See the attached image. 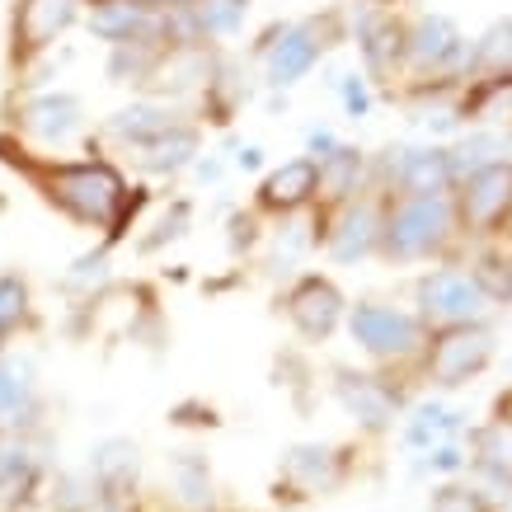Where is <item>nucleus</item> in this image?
Listing matches in <instances>:
<instances>
[{
    "label": "nucleus",
    "instance_id": "obj_1",
    "mask_svg": "<svg viewBox=\"0 0 512 512\" xmlns=\"http://www.w3.org/2000/svg\"><path fill=\"white\" fill-rule=\"evenodd\" d=\"M0 160L24 179V184L38 193V198L62 212L71 226L80 231H109L113 212L127 193V174L113 165L104 151H94L80 160H66V156H43V151H29L19 137H0Z\"/></svg>",
    "mask_w": 512,
    "mask_h": 512
},
{
    "label": "nucleus",
    "instance_id": "obj_2",
    "mask_svg": "<svg viewBox=\"0 0 512 512\" xmlns=\"http://www.w3.org/2000/svg\"><path fill=\"white\" fill-rule=\"evenodd\" d=\"M461 240L451 193H395L381 198V254L386 264H433Z\"/></svg>",
    "mask_w": 512,
    "mask_h": 512
},
{
    "label": "nucleus",
    "instance_id": "obj_3",
    "mask_svg": "<svg viewBox=\"0 0 512 512\" xmlns=\"http://www.w3.org/2000/svg\"><path fill=\"white\" fill-rule=\"evenodd\" d=\"M10 137H19L29 151L57 156L90 141V113L85 99L71 90H24L10 104Z\"/></svg>",
    "mask_w": 512,
    "mask_h": 512
},
{
    "label": "nucleus",
    "instance_id": "obj_4",
    "mask_svg": "<svg viewBox=\"0 0 512 512\" xmlns=\"http://www.w3.org/2000/svg\"><path fill=\"white\" fill-rule=\"evenodd\" d=\"M470 43L451 15H423L404 19V80L409 85H461L466 80Z\"/></svg>",
    "mask_w": 512,
    "mask_h": 512
},
{
    "label": "nucleus",
    "instance_id": "obj_5",
    "mask_svg": "<svg viewBox=\"0 0 512 512\" xmlns=\"http://www.w3.org/2000/svg\"><path fill=\"white\" fill-rule=\"evenodd\" d=\"M339 38V15H311V19H292V24H273V29L259 38V66H264V80L273 90H292L311 76L315 66L325 62V52Z\"/></svg>",
    "mask_w": 512,
    "mask_h": 512
},
{
    "label": "nucleus",
    "instance_id": "obj_6",
    "mask_svg": "<svg viewBox=\"0 0 512 512\" xmlns=\"http://www.w3.org/2000/svg\"><path fill=\"white\" fill-rule=\"evenodd\" d=\"M343 329L372 362H386V367L419 362L423 348H428V334H433L419 320V311H404V306H390V301H357V306H348Z\"/></svg>",
    "mask_w": 512,
    "mask_h": 512
},
{
    "label": "nucleus",
    "instance_id": "obj_7",
    "mask_svg": "<svg viewBox=\"0 0 512 512\" xmlns=\"http://www.w3.org/2000/svg\"><path fill=\"white\" fill-rule=\"evenodd\" d=\"M498 343L494 329L475 320V325H447L428 334V348H423V381L437 390H461L470 381H480L494 362Z\"/></svg>",
    "mask_w": 512,
    "mask_h": 512
},
{
    "label": "nucleus",
    "instance_id": "obj_8",
    "mask_svg": "<svg viewBox=\"0 0 512 512\" xmlns=\"http://www.w3.org/2000/svg\"><path fill=\"white\" fill-rule=\"evenodd\" d=\"M461 240H489L508 235L512 226V160H489L480 170H470L451 188Z\"/></svg>",
    "mask_w": 512,
    "mask_h": 512
},
{
    "label": "nucleus",
    "instance_id": "obj_9",
    "mask_svg": "<svg viewBox=\"0 0 512 512\" xmlns=\"http://www.w3.org/2000/svg\"><path fill=\"white\" fill-rule=\"evenodd\" d=\"M80 19H85V0H15L10 33H5L15 76H24L38 57H47Z\"/></svg>",
    "mask_w": 512,
    "mask_h": 512
},
{
    "label": "nucleus",
    "instance_id": "obj_10",
    "mask_svg": "<svg viewBox=\"0 0 512 512\" xmlns=\"http://www.w3.org/2000/svg\"><path fill=\"white\" fill-rule=\"evenodd\" d=\"M414 311H419V320L428 329H447V325H475L494 306L480 292V282L470 278L466 264H437L414 282Z\"/></svg>",
    "mask_w": 512,
    "mask_h": 512
},
{
    "label": "nucleus",
    "instance_id": "obj_11",
    "mask_svg": "<svg viewBox=\"0 0 512 512\" xmlns=\"http://www.w3.org/2000/svg\"><path fill=\"white\" fill-rule=\"evenodd\" d=\"M52 475V442L43 428L0 433V512H24Z\"/></svg>",
    "mask_w": 512,
    "mask_h": 512
},
{
    "label": "nucleus",
    "instance_id": "obj_12",
    "mask_svg": "<svg viewBox=\"0 0 512 512\" xmlns=\"http://www.w3.org/2000/svg\"><path fill=\"white\" fill-rule=\"evenodd\" d=\"M320 245L334 264H367L381 254V193L343 202L334 212H320Z\"/></svg>",
    "mask_w": 512,
    "mask_h": 512
},
{
    "label": "nucleus",
    "instance_id": "obj_13",
    "mask_svg": "<svg viewBox=\"0 0 512 512\" xmlns=\"http://www.w3.org/2000/svg\"><path fill=\"white\" fill-rule=\"evenodd\" d=\"M372 188L381 198L395 193H451L456 188V165L447 146H400L372 170Z\"/></svg>",
    "mask_w": 512,
    "mask_h": 512
},
{
    "label": "nucleus",
    "instance_id": "obj_14",
    "mask_svg": "<svg viewBox=\"0 0 512 512\" xmlns=\"http://www.w3.org/2000/svg\"><path fill=\"white\" fill-rule=\"evenodd\" d=\"M282 311L292 320V329L301 334L306 343H325L334 339L348 320V296L334 278L325 273H301V278L282 292Z\"/></svg>",
    "mask_w": 512,
    "mask_h": 512
},
{
    "label": "nucleus",
    "instance_id": "obj_15",
    "mask_svg": "<svg viewBox=\"0 0 512 512\" xmlns=\"http://www.w3.org/2000/svg\"><path fill=\"white\" fill-rule=\"evenodd\" d=\"M353 38H357V57H362V76L372 85L404 80V19L395 10L357 5Z\"/></svg>",
    "mask_w": 512,
    "mask_h": 512
},
{
    "label": "nucleus",
    "instance_id": "obj_16",
    "mask_svg": "<svg viewBox=\"0 0 512 512\" xmlns=\"http://www.w3.org/2000/svg\"><path fill=\"white\" fill-rule=\"evenodd\" d=\"M188 113L184 104H174V99H156V94H141L132 104H123L118 113L104 118V127L94 132L90 141H109L118 156H132L141 146H151L156 137H165L170 127H179Z\"/></svg>",
    "mask_w": 512,
    "mask_h": 512
},
{
    "label": "nucleus",
    "instance_id": "obj_17",
    "mask_svg": "<svg viewBox=\"0 0 512 512\" xmlns=\"http://www.w3.org/2000/svg\"><path fill=\"white\" fill-rule=\"evenodd\" d=\"M334 400L343 404V414L357 419L367 433H386L404 414L400 386H390L376 372H353V367H334Z\"/></svg>",
    "mask_w": 512,
    "mask_h": 512
},
{
    "label": "nucleus",
    "instance_id": "obj_18",
    "mask_svg": "<svg viewBox=\"0 0 512 512\" xmlns=\"http://www.w3.org/2000/svg\"><path fill=\"white\" fill-rule=\"evenodd\" d=\"M315 198H320V165H315V156H296L273 165L259 179L254 207L268 212V217H301V212L315 207Z\"/></svg>",
    "mask_w": 512,
    "mask_h": 512
},
{
    "label": "nucleus",
    "instance_id": "obj_19",
    "mask_svg": "<svg viewBox=\"0 0 512 512\" xmlns=\"http://www.w3.org/2000/svg\"><path fill=\"white\" fill-rule=\"evenodd\" d=\"M348 480V451L329 447V442H301L282 456L278 484H287L296 498H320L334 494Z\"/></svg>",
    "mask_w": 512,
    "mask_h": 512
},
{
    "label": "nucleus",
    "instance_id": "obj_20",
    "mask_svg": "<svg viewBox=\"0 0 512 512\" xmlns=\"http://www.w3.org/2000/svg\"><path fill=\"white\" fill-rule=\"evenodd\" d=\"M43 414L47 400L38 390L33 362L5 348L0 357V433H33V428H43Z\"/></svg>",
    "mask_w": 512,
    "mask_h": 512
},
{
    "label": "nucleus",
    "instance_id": "obj_21",
    "mask_svg": "<svg viewBox=\"0 0 512 512\" xmlns=\"http://www.w3.org/2000/svg\"><path fill=\"white\" fill-rule=\"evenodd\" d=\"M85 29L109 47L132 43V38H151V33H165V38H170L165 15L151 10L146 0H85Z\"/></svg>",
    "mask_w": 512,
    "mask_h": 512
},
{
    "label": "nucleus",
    "instance_id": "obj_22",
    "mask_svg": "<svg viewBox=\"0 0 512 512\" xmlns=\"http://www.w3.org/2000/svg\"><path fill=\"white\" fill-rule=\"evenodd\" d=\"M315 165H320V198H315L320 212H334V207L362 198V193L372 188V160L362 156L357 146H348V141H339L334 151H325Z\"/></svg>",
    "mask_w": 512,
    "mask_h": 512
},
{
    "label": "nucleus",
    "instance_id": "obj_23",
    "mask_svg": "<svg viewBox=\"0 0 512 512\" xmlns=\"http://www.w3.org/2000/svg\"><path fill=\"white\" fill-rule=\"evenodd\" d=\"M198 156H202V123L198 118H184V123L170 127V132L156 137L151 146L132 151V165H137L146 179H174V174H184Z\"/></svg>",
    "mask_w": 512,
    "mask_h": 512
},
{
    "label": "nucleus",
    "instance_id": "obj_24",
    "mask_svg": "<svg viewBox=\"0 0 512 512\" xmlns=\"http://www.w3.org/2000/svg\"><path fill=\"white\" fill-rule=\"evenodd\" d=\"M170 498L179 512H217V480L202 451H174L170 456Z\"/></svg>",
    "mask_w": 512,
    "mask_h": 512
},
{
    "label": "nucleus",
    "instance_id": "obj_25",
    "mask_svg": "<svg viewBox=\"0 0 512 512\" xmlns=\"http://www.w3.org/2000/svg\"><path fill=\"white\" fill-rule=\"evenodd\" d=\"M466 80H512V19H494L470 43Z\"/></svg>",
    "mask_w": 512,
    "mask_h": 512
},
{
    "label": "nucleus",
    "instance_id": "obj_26",
    "mask_svg": "<svg viewBox=\"0 0 512 512\" xmlns=\"http://www.w3.org/2000/svg\"><path fill=\"white\" fill-rule=\"evenodd\" d=\"M461 423H466L461 409L428 400V404H419V409H409V419H404V447L433 451V447H442V442H456Z\"/></svg>",
    "mask_w": 512,
    "mask_h": 512
},
{
    "label": "nucleus",
    "instance_id": "obj_27",
    "mask_svg": "<svg viewBox=\"0 0 512 512\" xmlns=\"http://www.w3.org/2000/svg\"><path fill=\"white\" fill-rule=\"evenodd\" d=\"M470 466L484 470L494 484H512V419L508 414L470 433Z\"/></svg>",
    "mask_w": 512,
    "mask_h": 512
},
{
    "label": "nucleus",
    "instance_id": "obj_28",
    "mask_svg": "<svg viewBox=\"0 0 512 512\" xmlns=\"http://www.w3.org/2000/svg\"><path fill=\"white\" fill-rule=\"evenodd\" d=\"M38 325V311H33V287L24 273H0V339L15 343L19 334H29Z\"/></svg>",
    "mask_w": 512,
    "mask_h": 512
},
{
    "label": "nucleus",
    "instance_id": "obj_29",
    "mask_svg": "<svg viewBox=\"0 0 512 512\" xmlns=\"http://www.w3.org/2000/svg\"><path fill=\"white\" fill-rule=\"evenodd\" d=\"M470 278L480 282V292L489 296V306H512V254L508 249H480L475 259H470Z\"/></svg>",
    "mask_w": 512,
    "mask_h": 512
},
{
    "label": "nucleus",
    "instance_id": "obj_30",
    "mask_svg": "<svg viewBox=\"0 0 512 512\" xmlns=\"http://www.w3.org/2000/svg\"><path fill=\"white\" fill-rule=\"evenodd\" d=\"M109 254L113 249H90V254H80L76 264L62 273V292H71L76 301H94V296L109 287Z\"/></svg>",
    "mask_w": 512,
    "mask_h": 512
},
{
    "label": "nucleus",
    "instance_id": "obj_31",
    "mask_svg": "<svg viewBox=\"0 0 512 512\" xmlns=\"http://www.w3.org/2000/svg\"><path fill=\"white\" fill-rule=\"evenodd\" d=\"M188 226H193V202H188V198H174L170 207L160 212L156 226H151V231L137 240V249H141V254H156V249L174 245V240H184Z\"/></svg>",
    "mask_w": 512,
    "mask_h": 512
},
{
    "label": "nucleus",
    "instance_id": "obj_32",
    "mask_svg": "<svg viewBox=\"0 0 512 512\" xmlns=\"http://www.w3.org/2000/svg\"><path fill=\"white\" fill-rule=\"evenodd\" d=\"M334 90H339V104L348 118H367L372 113V80L362 76V71H348V76L334 80Z\"/></svg>",
    "mask_w": 512,
    "mask_h": 512
},
{
    "label": "nucleus",
    "instance_id": "obj_33",
    "mask_svg": "<svg viewBox=\"0 0 512 512\" xmlns=\"http://www.w3.org/2000/svg\"><path fill=\"white\" fill-rule=\"evenodd\" d=\"M433 512H494L489 508V498L480 489H470V484H442L433 494Z\"/></svg>",
    "mask_w": 512,
    "mask_h": 512
},
{
    "label": "nucleus",
    "instance_id": "obj_34",
    "mask_svg": "<svg viewBox=\"0 0 512 512\" xmlns=\"http://www.w3.org/2000/svg\"><path fill=\"white\" fill-rule=\"evenodd\" d=\"M466 451L456 447V442H442V447H433L428 451V470H437V475H461L466 470Z\"/></svg>",
    "mask_w": 512,
    "mask_h": 512
},
{
    "label": "nucleus",
    "instance_id": "obj_35",
    "mask_svg": "<svg viewBox=\"0 0 512 512\" xmlns=\"http://www.w3.org/2000/svg\"><path fill=\"white\" fill-rule=\"evenodd\" d=\"M334 146H339V137H334V132H320V127L311 132V156L315 160L325 156V151H334Z\"/></svg>",
    "mask_w": 512,
    "mask_h": 512
},
{
    "label": "nucleus",
    "instance_id": "obj_36",
    "mask_svg": "<svg viewBox=\"0 0 512 512\" xmlns=\"http://www.w3.org/2000/svg\"><path fill=\"white\" fill-rule=\"evenodd\" d=\"M235 165H240V170H259V165H264V151H259V146H245V151L235 156Z\"/></svg>",
    "mask_w": 512,
    "mask_h": 512
},
{
    "label": "nucleus",
    "instance_id": "obj_37",
    "mask_svg": "<svg viewBox=\"0 0 512 512\" xmlns=\"http://www.w3.org/2000/svg\"><path fill=\"white\" fill-rule=\"evenodd\" d=\"M151 10H160V15H170V10H188L193 0H146Z\"/></svg>",
    "mask_w": 512,
    "mask_h": 512
},
{
    "label": "nucleus",
    "instance_id": "obj_38",
    "mask_svg": "<svg viewBox=\"0 0 512 512\" xmlns=\"http://www.w3.org/2000/svg\"><path fill=\"white\" fill-rule=\"evenodd\" d=\"M5 348H10V343H5V339H0V357H5Z\"/></svg>",
    "mask_w": 512,
    "mask_h": 512
},
{
    "label": "nucleus",
    "instance_id": "obj_39",
    "mask_svg": "<svg viewBox=\"0 0 512 512\" xmlns=\"http://www.w3.org/2000/svg\"><path fill=\"white\" fill-rule=\"evenodd\" d=\"M508 109H512V94H508Z\"/></svg>",
    "mask_w": 512,
    "mask_h": 512
}]
</instances>
